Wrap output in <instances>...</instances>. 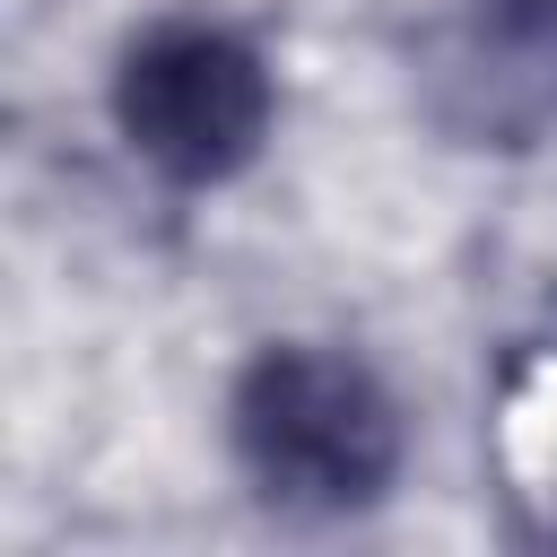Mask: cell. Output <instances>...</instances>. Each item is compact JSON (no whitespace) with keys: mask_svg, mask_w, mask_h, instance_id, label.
<instances>
[{"mask_svg":"<svg viewBox=\"0 0 557 557\" xmlns=\"http://www.w3.org/2000/svg\"><path fill=\"white\" fill-rule=\"evenodd\" d=\"M278 122V87L252 35L218 17H157L113 61V131L139 165L183 191H209L261 157Z\"/></svg>","mask_w":557,"mask_h":557,"instance_id":"cell-2","label":"cell"},{"mask_svg":"<svg viewBox=\"0 0 557 557\" xmlns=\"http://www.w3.org/2000/svg\"><path fill=\"white\" fill-rule=\"evenodd\" d=\"M235 461L278 513H366L400 479V400L383 374L322 339H278L235 374Z\"/></svg>","mask_w":557,"mask_h":557,"instance_id":"cell-1","label":"cell"}]
</instances>
